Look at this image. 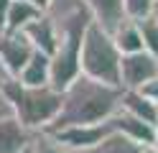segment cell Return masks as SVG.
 <instances>
[{"label":"cell","mask_w":158,"mask_h":153,"mask_svg":"<svg viewBox=\"0 0 158 153\" xmlns=\"http://www.w3.org/2000/svg\"><path fill=\"white\" fill-rule=\"evenodd\" d=\"M110 36L115 41V46L120 54H135V51H143V41H140V31L138 23L133 18H123L110 28Z\"/></svg>","instance_id":"8fae6325"},{"label":"cell","mask_w":158,"mask_h":153,"mask_svg":"<svg viewBox=\"0 0 158 153\" xmlns=\"http://www.w3.org/2000/svg\"><path fill=\"white\" fill-rule=\"evenodd\" d=\"M138 92H140L143 97H148L151 102H156V105H158V74H156L153 79H148V82H143V84L138 87Z\"/></svg>","instance_id":"ffe728a7"},{"label":"cell","mask_w":158,"mask_h":153,"mask_svg":"<svg viewBox=\"0 0 158 153\" xmlns=\"http://www.w3.org/2000/svg\"><path fill=\"white\" fill-rule=\"evenodd\" d=\"M10 77L5 71V66H3V61H0V117H8V115H13V107H10V102L5 100V95H3V84H5V79Z\"/></svg>","instance_id":"d6986e66"},{"label":"cell","mask_w":158,"mask_h":153,"mask_svg":"<svg viewBox=\"0 0 158 153\" xmlns=\"http://www.w3.org/2000/svg\"><path fill=\"white\" fill-rule=\"evenodd\" d=\"M31 130H26L15 115L0 117V153H23L31 148Z\"/></svg>","instance_id":"ba28073f"},{"label":"cell","mask_w":158,"mask_h":153,"mask_svg":"<svg viewBox=\"0 0 158 153\" xmlns=\"http://www.w3.org/2000/svg\"><path fill=\"white\" fill-rule=\"evenodd\" d=\"M158 74V56L148 51L135 54H120V87L123 89H138L143 82L153 79Z\"/></svg>","instance_id":"277c9868"},{"label":"cell","mask_w":158,"mask_h":153,"mask_svg":"<svg viewBox=\"0 0 158 153\" xmlns=\"http://www.w3.org/2000/svg\"><path fill=\"white\" fill-rule=\"evenodd\" d=\"M84 5L92 10L94 20L100 26H105L110 31L117 20H123L125 13H123V0H84Z\"/></svg>","instance_id":"9a60e30c"},{"label":"cell","mask_w":158,"mask_h":153,"mask_svg":"<svg viewBox=\"0 0 158 153\" xmlns=\"http://www.w3.org/2000/svg\"><path fill=\"white\" fill-rule=\"evenodd\" d=\"M151 8H153V0H123V13L125 18H133V20L148 15Z\"/></svg>","instance_id":"ac0fdd59"},{"label":"cell","mask_w":158,"mask_h":153,"mask_svg":"<svg viewBox=\"0 0 158 153\" xmlns=\"http://www.w3.org/2000/svg\"><path fill=\"white\" fill-rule=\"evenodd\" d=\"M3 95L10 102L13 115L26 130H46L54 122L59 107H61V92L51 84L41 87H26L18 82V77H8L3 84Z\"/></svg>","instance_id":"7a4b0ae2"},{"label":"cell","mask_w":158,"mask_h":153,"mask_svg":"<svg viewBox=\"0 0 158 153\" xmlns=\"http://www.w3.org/2000/svg\"><path fill=\"white\" fill-rule=\"evenodd\" d=\"M33 44L26 38L23 31H0V61L10 77H18L26 61L33 54Z\"/></svg>","instance_id":"5b68a950"},{"label":"cell","mask_w":158,"mask_h":153,"mask_svg":"<svg viewBox=\"0 0 158 153\" xmlns=\"http://www.w3.org/2000/svg\"><path fill=\"white\" fill-rule=\"evenodd\" d=\"M48 79H51V56L36 49L31 59L26 61V66L21 69L18 82L26 87H41V84H48Z\"/></svg>","instance_id":"30bf717a"},{"label":"cell","mask_w":158,"mask_h":153,"mask_svg":"<svg viewBox=\"0 0 158 153\" xmlns=\"http://www.w3.org/2000/svg\"><path fill=\"white\" fill-rule=\"evenodd\" d=\"M140 143L130 140L127 135H123V133L112 130L110 135H105L100 143H94V146L89 148H79V151H72V153H140Z\"/></svg>","instance_id":"5bb4252c"},{"label":"cell","mask_w":158,"mask_h":153,"mask_svg":"<svg viewBox=\"0 0 158 153\" xmlns=\"http://www.w3.org/2000/svg\"><path fill=\"white\" fill-rule=\"evenodd\" d=\"M31 153H72L66 146H61L51 133L46 130H36L31 135Z\"/></svg>","instance_id":"e0dca14e"},{"label":"cell","mask_w":158,"mask_h":153,"mask_svg":"<svg viewBox=\"0 0 158 153\" xmlns=\"http://www.w3.org/2000/svg\"><path fill=\"white\" fill-rule=\"evenodd\" d=\"M153 130H156V135H153V148L158 151V120H156V125H153Z\"/></svg>","instance_id":"603a6c76"},{"label":"cell","mask_w":158,"mask_h":153,"mask_svg":"<svg viewBox=\"0 0 158 153\" xmlns=\"http://www.w3.org/2000/svg\"><path fill=\"white\" fill-rule=\"evenodd\" d=\"M23 153H31V148H28V151H23Z\"/></svg>","instance_id":"d4e9b609"},{"label":"cell","mask_w":158,"mask_h":153,"mask_svg":"<svg viewBox=\"0 0 158 153\" xmlns=\"http://www.w3.org/2000/svg\"><path fill=\"white\" fill-rule=\"evenodd\" d=\"M123 87L105 84L87 74H77L61 89V107H59L54 122L46 128V133L61 130L69 125H92L105 122L112 112L120 107Z\"/></svg>","instance_id":"6da1fadb"},{"label":"cell","mask_w":158,"mask_h":153,"mask_svg":"<svg viewBox=\"0 0 158 153\" xmlns=\"http://www.w3.org/2000/svg\"><path fill=\"white\" fill-rule=\"evenodd\" d=\"M107 120H110L112 130H117V133H123V135H127L130 140L140 143V146H153V135H156V130H153L151 122H145V120H140V117L130 115V112L123 110V107H117Z\"/></svg>","instance_id":"52a82bcc"},{"label":"cell","mask_w":158,"mask_h":153,"mask_svg":"<svg viewBox=\"0 0 158 153\" xmlns=\"http://www.w3.org/2000/svg\"><path fill=\"white\" fill-rule=\"evenodd\" d=\"M110 133H112V125L110 120H105V122H92V125H69L61 130H54L51 135L69 151H79V148H89L94 143H100Z\"/></svg>","instance_id":"8992f818"},{"label":"cell","mask_w":158,"mask_h":153,"mask_svg":"<svg viewBox=\"0 0 158 153\" xmlns=\"http://www.w3.org/2000/svg\"><path fill=\"white\" fill-rule=\"evenodd\" d=\"M151 15L158 20V0H153V8H151Z\"/></svg>","instance_id":"cb8c5ba5"},{"label":"cell","mask_w":158,"mask_h":153,"mask_svg":"<svg viewBox=\"0 0 158 153\" xmlns=\"http://www.w3.org/2000/svg\"><path fill=\"white\" fill-rule=\"evenodd\" d=\"M79 74H87L97 82L120 87V51L110 31L92 20L82 36L79 46Z\"/></svg>","instance_id":"3957f363"},{"label":"cell","mask_w":158,"mask_h":153,"mask_svg":"<svg viewBox=\"0 0 158 153\" xmlns=\"http://www.w3.org/2000/svg\"><path fill=\"white\" fill-rule=\"evenodd\" d=\"M120 107L127 110V112L135 115V117L151 122V125H156V120H158V105H156V102H151L148 97H143L138 89H123V95H120Z\"/></svg>","instance_id":"7c38bea8"},{"label":"cell","mask_w":158,"mask_h":153,"mask_svg":"<svg viewBox=\"0 0 158 153\" xmlns=\"http://www.w3.org/2000/svg\"><path fill=\"white\" fill-rule=\"evenodd\" d=\"M31 3H33V5L38 8V10H46V8H48V3H51V0H31Z\"/></svg>","instance_id":"7402d4cb"},{"label":"cell","mask_w":158,"mask_h":153,"mask_svg":"<svg viewBox=\"0 0 158 153\" xmlns=\"http://www.w3.org/2000/svg\"><path fill=\"white\" fill-rule=\"evenodd\" d=\"M8 5H10V0H0V26H3V15H5Z\"/></svg>","instance_id":"44dd1931"},{"label":"cell","mask_w":158,"mask_h":153,"mask_svg":"<svg viewBox=\"0 0 158 153\" xmlns=\"http://www.w3.org/2000/svg\"><path fill=\"white\" fill-rule=\"evenodd\" d=\"M21 31L26 33V38L33 44V49L44 51V54H48V56L54 54V49H56V31H54V23H51V18H48L46 13L33 18L31 23H26Z\"/></svg>","instance_id":"9c48e42d"},{"label":"cell","mask_w":158,"mask_h":153,"mask_svg":"<svg viewBox=\"0 0 158 153\" xmlns=\"http://www.w3.org/2000/svg\"><path fill=\"white\" fill-rule=\"evenodd\" d=\"M135 23H138V31H140L143 51L158 56V20H156L151 13H148V15H143V18H138Z\"/></svg>","instance_id":"2e32d148"},{"label":"cell","mask_w":158,"mask_h":153,"mask_svg":"<svg viewBox=\"0 0 158 153\" xmlns=\"http://www.w3.org/2000/svg\"><path fill=\"white\" fill-rule=\"evenodd\" d=\"M44 10H38L31 0H10L5 15H3V31H21L26 23L38 18Z\"/></svg>","instance_id":"4fadbf2b"},{"label":"cell","mask_w":158,"mask_h":153,"mask_svg":"<svg viewBox=\"0 0 158 153\" xmlns=\"http://www.w3.org/2000/svg\"><path fill=\"white\" fill-rule=\"evenodd\" d=\"M0 31H3V26H0Z\"/></svg>","instance_id":"484cf974"}]
</instances>
